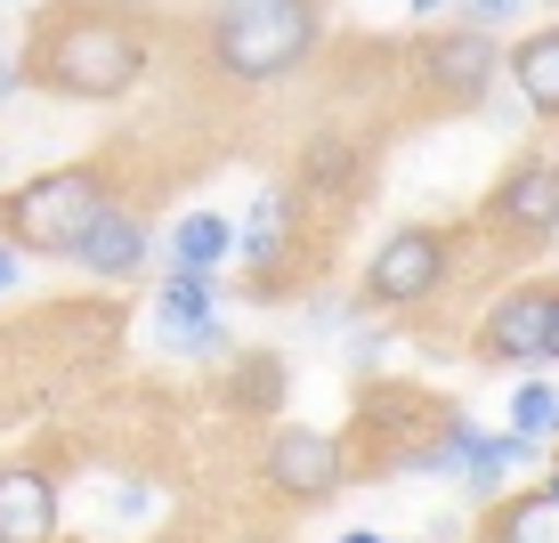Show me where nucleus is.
Masks as SVG:
<instances>
[{
	"instance_id": "obj_12",
	"label": "nucleus",
	"mask_w": 559,
	"mask_h": 543,
	"mask_svg": "<svg viewBox=\"0 0 559 543\" xmlns=\"http://www.w3.org/2000/svg\"><path fill=\"white\" fill-rule=\"evenodd\" d=\"M227 251H236V227H227L219 211H187V220L170 227V260H179L187 276H211Z\"/></svg>"
},
{
	"instance_id": "obj_4",
	"label": "nucleus",
	"mask_w": 559,
	"mask_h": 543,
	"mask_svg": "<svg viewBox=\"0 0 559 543\" xmlns=\"http://www.w3.org/2000/svg\"><path fill=\"white\" fill-rule=\"evenodd\" d=\"M447 236L438 227H397V236H381V251L365 260V308H414L430 300L438 284H447Z\"/></svg>"
},
{
	"instance_id": "obj_21",
	"label": "nucleus",
	"mask_w": 559,
	"mask_h": 543,
	"mask_svg": "<svg viewBox=\"0 0 559 543\" xmlns=\"http://www.w3.org/2000/svg\"><path fill=\"white\" fill-rule=\"evenodd\" d=\"M9 90H16V66H9V49H0V98H9Z\"/></svg>"
},
{
	"instance_id": "obj_7",
	"label": "nucleus",
	"mask_w": 559,
	"mask_h": 543,
	"mask_svg": "<svg viewBox=\"0 0 559 543\" xmlns=\"http://www.w3.org/2000/svg\"><path fill=\"white\" fill-rule=\"evenodd\" d=\"M544 341H551V293L544 284H519L487 308V324H478V349H487L495 365H544Z\"/></svg>"
},
{
	"instance_id": "obj_2",
	"label": "nucleus",
	"mask_w": 559,
	"mask_h": 543,
	"mask_svg": "<svg viewBox=\"0 0 559 543\" xmlns=\"http://www.w3.org/2000/svg\"><path fill=\"white\" fill-rule=\"evenodd\" d=\"M203 42H211V66L236 73V82H284L293 66L317 57L324 16L300 0H227V9H211Z\"/></svg>"
},
{
	"instance_id": "obj_20",
	"label": "nucleus",
	"mask_w": 559,
	"mask_h": 543,
	"mask_svg": "<svg viewBox=\"0 0 559 543\" xmlns=\"http://www.w3.org/2000/svg\"><path fill=\"white\" fill-rule=\"evenodd\" d=\"M9 284H16V251L0 244V293H9Z\"/></svg>"
},
{
	"instance_id": "obj_15",
	"label": "nucleus",
	"mask_w": 559,
	"mask_h": 543,
	"mask_svg": "<svg viewBox=\"0 0 559 543\" xmlns=\"http://www.w3.org/2000/svg\"><path fill=\"white\" fill-rule=\"evenodd\" d=\"M487 543H559V503L535 487V495H511L503 511L487 519Z\"/></svg>"
},
{
	"instance_id": "obj_1",
	"label": "nucleus",
	"mask_w": 559,
	"mask_h": 543,
	"mask_svg": "<svg viewBox=\"0 0 559 543\" xmlns=\"http://www.w3.org/2000/svg\"><path fill=\"white\" fill-rule=\"evenodd\" d=\"M146 73V42L106 9H73L41 25V49H33V82L57 90V98H122Z\"/></svg>"
},
{
	"instance_id": "obj_17",
	"label": "nucleus",
	"mask_w": 559,
	"mask_h": 543,
	"mask_svg": "<svg viewBox=\"0 0 559 543\" xmlns=\"http://www.w3.org/2000/svg\"><path fill=\"white\" fill-rule=\"evenodd\" d=\"M227 405H243V414H267V405H284V365H276V357H236Z\"/></svg>"
},
{
	"instance_id": "obj_18",
	"label": "nucleus",
	"mask_w": 559,
	"mask_h": 543,
	"mask_svg": "<svg viewBox=\"0 0 559 543\" xmlns=\"http://www.w3.org/2000/svg\"><path fill=\"white\" fill-rule=\"evenodd\" d=\"M349 163H357V154H349V146H341V139H317V146H308V179H317V187H333V179H349Z\"/></svg>"
},
{
	"instance_id": "obj_19",
	"label": "nucleus",
	"mask_w": 559,
	"mask_h": 543,
	"mask_svg": "<svg viewBox=\"0 0 559 543\" xmlns=\"http://www.w3.org/2000/svg\"><path fill=\"white\" fill-rule=\"evenodd\" d=\"M544 365H559V293H551V341H544Z\"/></svg>"
},
{
	"instance_id": "obj_5",
	"label": "nucleus",
	"mask_w": 559,
	"mask_h": 543,
	"mask_svg": "<svg viewBox=\"0 0 559 543\" xmlns=\"http://www.w3.org/2000/svg\"><path fill=\"white\" fill-rule=\"evenodd\" d=\"M260 471H267V487L293 495V503H333L349 487V446L324 438V430H276Z\"/></svg>"
},
{
	"instance_id": "obj_14",
	"label": "nucleus",
	"mask_w": 559,
	"mask_h": 543,
	"mask_svg": "<svg viewBox=\"0 0 559 543\" xmlns=\"http://www.w3.org/2000/svg\"><path fill=\"white\" fill-rule=\"evenodd\" d=\"M284 244H293V196H284V187H267V196L243 211V227H236V251L243 260H284Z\"/></svg>"
},
{
	"instance_id": "obj_10",
	"label": "nucleus",
	"mask_w": 559,
	"mask_h": 543,
	"mask_svg": "<svg viewBox=\"0 0 559 543\" xmlns=\"http://www.w3.org/2000/svg\"><path fill=\"white\" fill-rule=\"evenodd\" d=\"M0 543H57V487L41 471H0Z\"/></svg>"
},
{
	"instance_id": "obj_6",
	"label": "nucleus",
	"mask_w": 559,
	"mask_h": 543,
	"mask_svg": "<svg viewBox=\"0 0 559 543\" xmlns=\"http://www.w3.org/2000/svg\"><path fill=\"white\" fill-rule=\"evenodd\" d=\"M421 73H430V90H438V98H462V106H487L495 73H503V49H495L487 33L454 25V33H430V42H421Z\"/></svg>"
},
{
	"instance_id": "obj_11",
	"label": "nucleus",
	"mask_w": 559,
	"mask_h": 543,
	"mask_svg": "<svg viewBox=\"0 0 559 543\" xmlns=\"http://www.w3.org/2000/svg\"><path fill=\"white\" fill-rule=\"evenodd\" d=\"M503 66H511L519 98H527L535 114H559V25H551V33H527Z\"/></svg>"
},
{
	"instance_id": "obj_22",
	"label": "nucleus",
	"mask_w": 559,
	"mask_h": 543,
	"mask_svg": "<svg viewBox=\"0 0 559 543\" xmlns=\"http://www.w3.org/2000/svg\"><path fill=\"white\" fill-rule=\"evenodd\" d=\"M341 543H390V535H341Z\"/></svg>"
},
{
	"instance_id": "obj_13",
	"label": "nucleus",
	"mask_w": 559,
	"mask_h": 543,
	"mask_svg": "<svg viewBox=\"0 0 559 543\" xmlns=\"http://www.w3.org/2000/svg\"><path fill=\"white\" fill-rule=\"evenodd\" d=\"M195 324H219V276H187V268H170L154 333H195Z\"/></svg>"
},
{
	"instance_id": "obj_16",
	"label": "nucleus",
	"mask_w": 559,
	"mask_h": 543,
	"mask_svg": "<svg viewBox=\"0 0 559 543\" xmlns=\"http://www.w3.org/2000/svg\"><path fill=\"white\" fill-rule=\"evenodd\" d=\"M511 438H527V446L559 438V390H551V381H519V390H511Z\"/></svg>"
},
{
	"instance_id": "obj_23",
	"label": "nucleus",
	"mask_w": 559,
	"mask_h": 543,
	"mask_svg": "<svg viewBox=\"0 0 559 543\" xmlns=\"http://www.w3.org/2000/svg\"><path fill=\"white\" fill-rule=\"evenodd\" d=\"M544 495H551V503H559V471H551V479H544Z\"/></svg>"
},
{
	"instance_id": "obj_9",
	"label": "nucleus",
	"mask_w": 559,
	"mask_h": 543,
	"mask_svg": "<svg viewBox=\"0 0 559 543\" xmlns=\"http://www.w3.org/2000/svg\"><path fill=\"white\" fill-rule=\"evenodd\" d=\"M146 251H154V236L139 227V211H98V220L82 227V244L66 251L73 268H82V276H98V284H114V276H139L146 268Z\"/></svg>"
},
{
	"instance_id": "obj_3",
	"label": "nucleus",
	"mask_w": 559,
	"mask_h": 543,
	"mask_svg": "<svg viewBox=\"0 0 559 543\" xmlns=\"http://www.w3.org/2000/svg\"><path fill=\"white\" fill-rule=\"evenodd\" d=\"M98 211H106L98 170H41L0 203V236H9V251H73Z\"/></svg>"
},
{
	"instance_id": "obj_8",
	"label": "nucleus",
	"mask_w": 559,
	"mask_h": 543,
	"mask_svg": "<svg viewBox=\"0 0 559 543\" xmlns=\"http://www.w3.org/2000/svg\"><path fill=\"white\" fill-rule=\"evenodd\" d=\"M487 211L511 227V236H527V244L559 236V163H551V154H527V163H511Z\"/></svg>"
}]
</instances>
